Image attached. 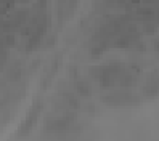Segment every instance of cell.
I'll return each mask as SVG.
<instances>
[{
    "mask_svg": "<svg viewBox=\"0 0 159 141\" xmlns=\"http://www.w3.org/2000/svg\"><path fill=\"white\" fill-rule=\"evenodd\" d=\"M145 91L148 95H157L159 93V77H154L148 82V85L145 87Z\"/></svg>",
    "mask_w": 159,
    "mask_h": 141,
    "instance_id": "cell-3",
    "label": "cell"
},
{
    "mask_svg": "<svg viewBox=\"0 0 159 141\" xmlns=\"http://www.w3.org/2000/svg\"><path fill=\"white\" fill-rule=\"evenodd\" d=\"M76 91H77L79 96L87 98V96H90L92 88H90L89 83H85V82H76Z\"/></svg>",
    "mask_w": 159,
    "mask_h": 141,
    "instance_id": "cell-2",
    "label": "cell"
},
{
    "mask_svg": "<svg viewBox=\"0 0 159 141\" xmlns=\"http://www.w3.org/2000/svg\"><path fill=\"white\" fill-rule=\"evenodd\" d=\"M103 101L108 103V104H113V106H122V104H132L134 101V95H130L127 91H116V93H109L103 98Z\"/></svg>",
    "mask_w": 159,
    "mask_h": 141,
    "instance_id": "cell-1",
    "label": "cell"
}]
</instances>
